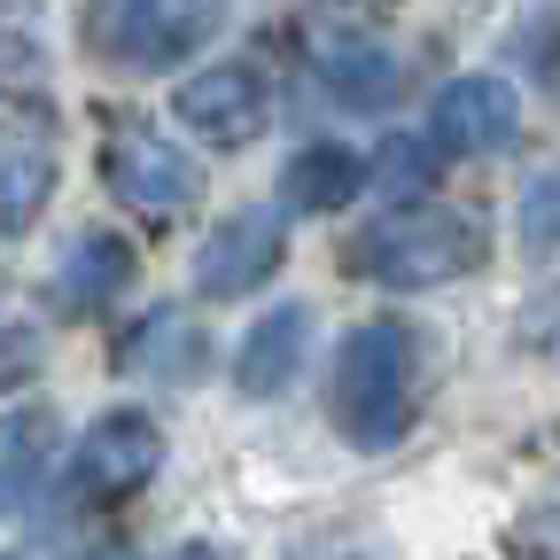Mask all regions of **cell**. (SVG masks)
Segmentation results:
<instances>
[{
	"label": "cell",
	"mask_w": 560,
	"mask_h": 560,
	"mask_svg": "<svg viewBox=\"0 0 560 560\" xmlns=\"http://www.w3.org/2000/svg\"><path fill=\"white\" fill-rule=\"evenodd\" d=\"M327 412L359 452H389L412 420V327L405 319H359L335 342Z\"/></svg>",
	"instance_id": "1"
},
{
	"label": "cell",
	"mask_w": 560,
	"mask_h": 560,
	"mask_svg": "<svg viewBox=\"0 0 560 560\" xmlns=\"http://www.w3.org/2000/svg\"><path fill=\"white\" fill-rule=\"evenodd\" d=\"M482 249H490V234L467 210H389L382 226L350 234L342 265L366 280H389V289H444V280L482 265Z\"/></svg>",
	"instance_id": "2"
},
{
	"label": "cell",
	"mask_w": 560,
	"mask_h": 560,
	"mask_svg": "<svg viewBox=\"0 0 560 560\" xmlns=\"http://www.w3.org/2000/svg\"><path fill=\"white\" fill-rule=\"evenodd\" d=\"M226 9L234 0H94L86 39L125 70H172L226 24Z\"/></svg>",
	"instance_id": "3"
},
{
	"label": "cell",
	"mask_w": 560,
	"mask_h": 560,
	"mask_svg": "<svg viewBox=\"0 0 560 560\" xmlns=\"http://www.w3.org/2000/svg\"><path fill=\"white\" fill-rule=\"evenodd\" d=\"M102 179H109V195H117L125 210H140L149 226H172V219H187V210L202 202L195 164L172 149V140H156L149 125H140V132H117L109 149H102Z\"/></svg>",
	"instance_id": "4"
},
{
	"label": "cell",
	"mask_w": 560,
	"mask_h": 560,
	"mask_svg": "<svg viewBox=\"0 0 560 560\" xmlns=\"http://www.w3.org/2000/svg\"><path fill=\"white\" fill-rule=\"evenodd\" d=\"M280 249H289V234H280V219H272L265 202L226 210V219L202 234V249H195V296L234 304V296L265 289V280L280 272Z\"/></svg>",
	"instance_id": "5"
},
{
	"label": "cell",
	"mask_w": 560,
	"mask_h": 560,
	"mask_svg": "<svg viewBox=\"0 0 560 560\" xmlns=\"http://www.w3.org/2000/svg\"><path fill=\"white\" fill-rule=\"evenodd\" d=\"M172 109H179L187 132L210 140V149H249L265 132V117H272V94H265V79L249 62H202V70L179 79Z\"/></svg>",
	"instance_id": "6"
},
{
	"label": "cell",
	"mask_w": 560,
	"mask_h": 560,
	"mask_svg": "<svg viewBox=\"0 0 560 560\" xmlns=\"http://www.w3.org/2000/svg\"><path fill=\"white\" fill-rule=\"evenodd\" d=\"M164 467V429L149 412H102L94 429L79 436V490L86 499H132L140 482Z\"/></svg>",
	"instance_id": "7"
},
{
	"label": "cell",
	"mask_w": 560,
	"mask_h": 560,
	"mask_svg": "<svg viewBox=\"0 0 560 560\" xmlns=\"http://www.w3.org/2000/svg\"><path fill=\"white\" fill-rule=\"evenodd\" d=\"M522 125V102L506 79H452L436 94V149H459V156H490V149H506Z\"/></svg>",
	"instance_id": "8"
},
{
	"label": "cell",
	"mask_w": 560,
	"mask_h": 560,
	"mask_svg": "<svg viewBox=\"0 0 560 560\" xmlns=\"http://www.w3.org/2000/svg\"><path fill=\"white\" fill-rule=\"evenodd\" d=\"M304 350H312V312L304 304H280L272 319H257L249 342H242V359H234L242 397H280L304 374Z\"/></svg>",
	"instance_id": "9"
},
{
	"label": "cell",
	"mask_w": 560,
	"mask_h": 560,
	"mask_svg": "<svg viewBox=\"0 0 560 560\" xmlns=\"http://www.w3.org/2000/svg\"><path fill=\"white\" fill-rule=\"evenodd\" d=\"M125 280H132V242L125 234H79L55 265V304L62 312H102V304L125 296Z\"/></svg>",
	"instance_id": "10"
},
{
	"label": "cell",
	"mask_w": 560,
	"mask_h": 560,
	"mask_svg": "<svg viewBox=\"0 0 560 560\" xmlns=\"http://www.w3.org/2000/svg\"><path fill=\"white\" fill-rule=\"evenodd\" d=\"M366 187V164L335 149V140H312V149L289 156V172H280V210H296V219H327V210L359 202Z\"/></svg>",
	"instance_id": "11"
},
{
	"label": "cell",
	"mask_w": 560,
	"mask_h": 560,
	"mask_svg": "<svg viewBox=\"0 0 560 560\" xmlns=\"http://www.w3.org/2000/svg\"><path fill=\"white\" fill-rule=\"evenodd\" d=\"M55 412L47 405H16V412H0V514H16V499L47 475L55 459Z\"/></svg>",
	"instance_id": "12"
},
{
	"label": "cell",
	"mask_w": 560,
	"mask_h": 560,
	"mask_svg": "<svg viewBox=\"0 0 560 560\" xmlns=\"http://www.w3.org/2000/svg\"><path fill=\"white\" fill-rule=\"evenodd\" d=\"M125 366H140V374H164V382H187L195 366H202V327H187V312H149L140 319V335L125 342Z\"/></svg>",
	"instance_id": "13"
},
{
	"label": "cell",
	"mask_w": 560,
	"mask_h": 560,
	"mask_svg": "<svg viewBox=\"0 0 560 560\" xmlns=\"http://www.w3.org/2000/svg\"><path fill=\"white\" fill-rule=\"evenodd\" d=\"M436 172H444V149H436V140H420V132H389L374 149V164H366V179L382 187V202H429Z\"/></svg>",
	"instance_id": "14"
},
{
	"label": "cell",
	"mask_w": 560,
	"mask_h": 560,
	"mask_svg": "<svg viewBox=\"0 0 560 560\" xmlns=\"http://www.w3.org/2000/svg\"><path fill=\"white\" fill-rule=\"evenodd\" d=\"M319 86L342 102V109H382L397 94V70L382 47H327L319 55Z\"/></svg>",
	"instance_id": "15"
},
{
	"label": "cell",
	"mask_w": 560,
	"mask_h": 560,
	"mask_svg": "<svg viewBox=\"0 0 560 560\" xmlns=\"http://www.w3.org/2000/svg\"><path fill=\"white\" fill-rule=\"evenodd\" d=\"M47 187H55V156L47 149H0V234H24L32 219H39V202H47Z\"/></svg>",
	"instance_id": "16"
},
{
	"label": "cell",
	"mask_w": 560,
	"mask_h": 560,
	"mask_svg": "<svg viewBox=\"0 0 560 560\" xmlns=\"http://www.w3.org/2000/svg\"><path fill=\"white\" fill-rule=\"evenodd\" d=\"M522 234H529L537 249L560 242V172H537V179H529V195H522Z\"/></svg>",
	"instance_id": "17"
},
{
	"label": "cell",
	"mask_w": 560,
	"mask_h": 560,
	"mask_svg": "<svg viewBox=\"0 0 560 560\" xmlns=\"http://www.w3.org/2000/svg\"><path fill=\"white\" fill-rule=\"evenodd\" d=\"M312 552H319V560H366L359 545H342V537H327V545H312Z\"/></svg>",
	"instance_id": "18"
},
{
	"label": "cell",
	"mask_w": 560,
	"mask_h": 560,
	"mask_svg": "<svg viewBox=\"0 0 560 560\" xmlns=\"http://www.w3.org/2000/svg\"><path fill=\"white\" fill-rule=\"evenodd\" d=\"M327 9H350V16H366V9H382V0H327Z\"/></svg>",
	"instance_id": "19"
},
{
	"label": "cell",
	"mask_w": 560,
	"mask_h": 560,
	"mask_svg": "<svg viewBox=\"0 0 560 560\" xmlns=\"http://www.w3.org/2000/svg\"><path fill=\"white\" fill-rule=\"evenodd\" d=\"M172 560H219V552H210V545H179Z\"/></svg>",
	"instance_id": "20"
}]
</instances>
